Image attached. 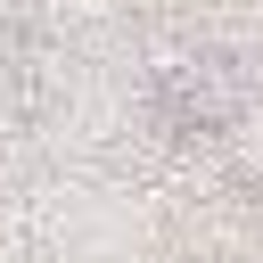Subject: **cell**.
<instances>
[{
    "instance_id": "6da1fadb",
    "label": "cell",
    "mask_w": 263,
    "mask_h": 263,
    "mask_svg": "<svg viewBox=\"0 0 263 263\" xmlns=\"http://www.w3.org/2000/svg\"><path fill=\"white\" fill-rule=\"evenodd\" d=\"M148 107L164 132H222L238 115V74L222 58H164L148 82Z\"/></svg>"
}]
</instances>
